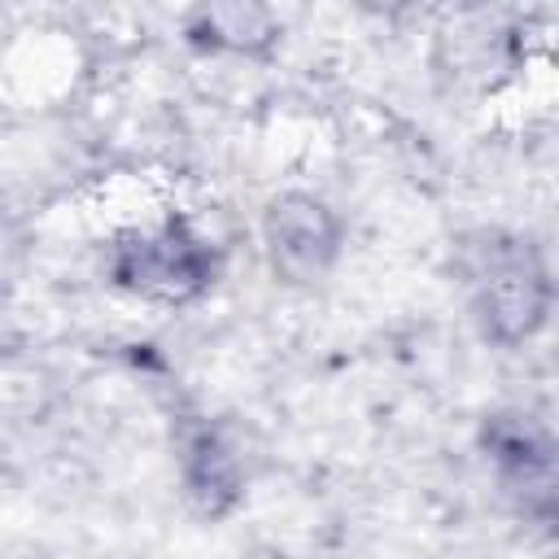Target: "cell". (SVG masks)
Instances as JSON below:
<instances>
[{
    "mask_svg": "<svg viewBox=\"0 0 559 559\" xmlns=\"http://www.w3.org/2000/svg\"><path fill=\"white\" fill-rule=\"evenodd\" d=\"M262 240H266L271 271L293 284H306L332 266V258L341 249V223L319 197L284 192L271 201V210L262 218Z\"/></svg>",
    "mask_w": 559,
    "mask_h": 559,
    "instance_id": "4",
    "label": "cell"
},
{
    "mask_svg": "<svg viewBox=\"0 0 559 559\" xmlns=\"http://www.w3.org/2000/svg\"><path fill=\"white\" fill-rule=\"evenodd\" d=\"M550 275L524 240H489L472 266V301L485 336L515 345L528 341L550 310Z\"/></svg>",
    "mask_w": 559,
    "mask_h": 559,
    "instance_id": "2",
    "label": "cell"
},
{
    "mask_svg": "<svg viewBox=\"0 0 559 559\" xmlns=\"http://www.w3.org/2000/svg\"><path fill=\"white\" fill-rule=\"evenodd\" d=\"M109 275L118 288L144 301H188L214 280V249L188 223L166 218L157 227H131L114 240Z\"/></svg>",
    "mask_w": 559,
    "mask_h": 559,
    "instance_id": "1",
    "label": "cell"
},
{
    "mask_svg": "<svg viewBox=\"0 0 559 559\" xmlns=\"http://www.w3.org/2000/svg\"><path fill=\"white\" fill-rule=\"evenodd\" d=\"M205 39L218 48H253L258 39H266V17L258 9H210Z\"/></svg>",
    "mask_w": 559,
    "mask_h": 559,
    "instance_id": "6",
    "label": "cell"
},
{
    "mask_svg": "<svg viewBox=\"0 0 559 559\" xmlns=\"http://www.w3.org/2000/svg\"><path fill=\"white\" fill-rule=\"evenodd\" d=\"M485 445L498 489L515 502V511L559 520V437L528 419H493Z\"/></svg>",
    "mask_w": 559,
    "mask_h": 559,
    "instance_id": "3",
    "label": "cell"
},
{
    "mask_svg": "<svg viewBox=\"0 0 559 559\" xmlns=\"http://www.w3.org/2000/svg\"><path fill=\"white\" fill-rule=\"evenodd\" d=\"M188 485L197 498H205V507H218V498L236 489V463L214 432H197L188 441Z\"/></svg>",
    "mask_w": 559,
    "mask_h": 559,
    "instance_id": "5",
    "label": "cell"
}]
</instances>
